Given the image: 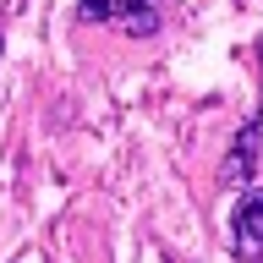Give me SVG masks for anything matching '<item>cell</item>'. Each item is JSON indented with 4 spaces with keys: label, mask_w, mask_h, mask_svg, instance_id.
<instances>
[{
    "label": "cell",
    "mask_w": 263,
    "mask_h": 263,
    "mask_svg": "<svg viewBox=\"0 0 263 263\" xmlns=\"http://www.w3.org/2000/svg\"><path fill=\"white\" fill-rule=\"evenodd\" d=\"M164 11H170V0H77L82 22H110L132 39H154L164 28Z\"/></svg>",
    "instance_id": "obj_1"
},
{
    "label": "cell",
    "mask_w": 263,
    "mask_h": 263,
    "mask_svg": "<svg viewBox=\"0 0 263 263\" xmlns=\"http://www.w3.org/2000/svg\"><path fill=\"white\" fill-rule=\"evenodd\" d=\"M230 252L236 263H263V186H247L230 214Z\"/></svg>",
    "instance_id": "obj_2"
},
{
    "label": "cell",
    "mask_w": 263,
    "mask_h": 263,
    "mask_svg": "<svg viewBox=\"0 0 263 263\" xmlns=\"http://www.w3.org/2000/svg\"><path fill=\"white\" fill-rule=\"evenodd\" d=\"M258 137H263V115H252V121L236 132L225 164H219V186H247V181L258 176Z\"/></svg>",
    "instance_id": "obj_3"
}]
</instances>
